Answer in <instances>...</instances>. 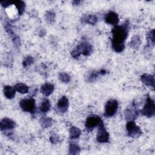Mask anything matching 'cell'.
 Masks as SVG:
<instances>
[{
	"label": "cell",
	"instance_id": "1",
	"mask_svg": "<svg viewBox=\"0 0 155 155\" xmlns=\"http://www.w3.org/2000/svg\"><path fill=\"white\" fill-rule=\"evenodd\" d=\"M112 47L117 53L122 52L125 48L124 42L128 33V24H124L121 25H115L111 30Z\"/></svg>",
	"mask_w": 155,
	"mask_h": 155
},
{
	"label": "cell",
	"instance_id": "2",
	"mask_svg": "<svg viewBox=\"0 0 155 155\" xmlns=\"http://www.w3.org/2000/svg\"><path fill=\"white\" fill-rule=\"evenodd\" d=\"M92 50L93 47L90 44L86 42H82L71 52V55L75 59L78 58L81 54L85 56H88L91 54Z\"/></svg>",
	"mask_w": 155,
	"mask_h": 155
},
{
	"label": "cell",
	"instance_id": "3",
	"mask_svg": "<svg viewBox=\"0 0 155 155\" xmlns=\"http://www.w3.org/2000/svg\"><path fill=\"white\" fill-rule=\"evenodd\" d=\"M141 113L148 117H153L155 114V105L153 100L150 96H148L146 100V102L140 111Z\"/></svg>",
	"mask_w": 155,
	"mask_h": 155
},
{
	"label": "cell",
	"instance_id": "4",
	"mask_svg": "<svg viewBox=\"0 0 155 155\" xmlns=\"http://www.w3.org/2000/svg\"><path fill=\"white\" fill-rule=\"evenodd\" d=\"M126 129L127 131V135L133 138L138 137L142 134L140 128L133 120H128L126 125Z\"/></svg>",
	"mask_w": 155,
	"mask_h": 155
},
{
	"label": "cell",
	"instance_id": "5",
	"mask_svg": "<svg viewBox=\"0 0 155 155\" xmlns=\"http://www.w3.org/2000/svg\"><path fill=\"white\" fill-rule=\"evenodd\" d=\"M118 102L115 99H110L107 101L105 106L104 115L106 117H112L117 112Z\"/></svg>",
	"mask_w": 155,
	"mask_h": 155
},
{
	"label": "cell",
	"instance_id": "6",
	"mask_svg": "<svg viewBox=\"0 0 155 155\" xmlns=\"http://www.w3.org/2000/svg\"><path fill=\"white\" fill-rule=\"evenodd\" d=\"M103 123L101 118L96 115L88 116L85 121V127L88 131H92L96 127H99Z\"/></svg>",
	"mask_w": 155,
	"mask_h": 155
},
{
	"label": "cell",
	"instance_id": "7",
	"mask_svg": "<svg viewBox=\"0 0 155 155\" xmlns=\"http://www.w3.org/2000/svg\"><path fill=\"white\" fill-rule=\"evenodd\" d=\"M19 105L24 111L29 112L31 114L34 113L35 111V101L32 97L21 100Z\"/></svg>",
	"mask_w": 155,
	"mask_h": 155
},
{
	"label": "cell",
	"instance_id": "8",
	"mask_svg": "<svg viewBox=\"0 0 155 155\" xmlns=\"http://www.w3.org/2000/svg\"><path fill=\"white\" fill-rule=\"evenodd\" d=\"M110 135L104 127V124L102 123L98 127V132L97 134L96 139L97 142L100 143H107L109 141Z\"/></svg>",
	"mask_w": 155,
	"mask_h": 155
},
{
	"label": "cell",
	"instance_id": "9",
	"mask_svg": "<svg viewBox=\"0 0 155 155\" xmlns=\"http://www.w3.org/2000/svg\"><path fill=\"white\" fill-rule=\"evenodd\" d=\"M69 102L68 99L66 96L61 97L58 101L56 104V109L57 111L59 113H64L67 111L68 108Z\"/></svg>",
	"mask_w": 155,
	"mask_h": 155
},
{
	"label": "cell",
	"instance_id": "10",
	"mask_svg": "<svg viewBox=\"0 0 155 155\" xmlns=\"http://www.w3.org/2000/svg\"><path fill=\"white\" fill-rule=\"evenodd\" d=\"M15 126H16L15 122L8 117H5L2 119L0 124V128L2 131L5 130H12L14 128Z\"/></svg>",
	"mask_w": 155,
	"mask_h": 155
},
{
	"label": "cell",
	"instance_id": "11",
	"mask_svg": "<svg viewBox=\"0 0 155 155\" xmlns=\"http://www.w3.org/2000/svg\"><path fill=\"white\" fill-rule=\"evenodd\" d=\"M105 21L107 24L113 25H117L119 23V18L117 13L114 12H110L105 15Z\"/></svg>",
	"mask_w": 155,
	"mask_h": 155
},
{
	"label": "cell",
	"instance_id": "12",
	"mask_svg": "<svg viewBox=\"0 0 155 155\" xmlns=\"http://www.w3.org/2000/svg\"><path fill=\"white\" fill-rule=\"evenodd\" d=\"M138 115L139 112L134 107L127 108L125 112V119L128 120H133L137 117Z\"/></svg>",
	"mask_w": 155,
	"mask_h": 155
},
{
	"label": "cell",
	"instance_id": "13",
	"mask_svg": "<svg viewBox=\"0 0 155 155\" xmlns=\"http://www.w3.org/2000/svg\"><path fill=\"white\" fill-rule=\"evenodd\" d=\"M140 79L144 84L152 87L153 88L154 87V78L153 75L145 73L141 76Z\"/></svg>",
	"mask_w": 155,
	"mask_h": 155
},
{
	"label": "cell",
	"instance_id": "14",
	"mask_svg": "<svg viewBox=\"0 0 155 155\" xmlns=\"http://www.w3.org/2000/svg\"><path fill=\"white\" fill-rule=\"evenodd\" d=\"M54 88V85L53 84L50 83H45L41 86V92L45 96H48L53 93Z\"/></svg>",
	"mask_w": 155,
	"mask_h": 155
},
{
	"label": "cell",
	"instance_id": "15",
	"mask_svg": "<svg viewBox=\"0 0 155 155\" xmlns=\"http://www.w3.org/2000/svg\"><path fill=\"white\" fill-rule=\"evenodd\" d=\"M3 92L4 96L9 99H12L14 98L15 96V93H16V90L15 89L14 87L10 86V85H7L4 87L3 89Z\"/></svg>",
	"mask_w": 155,
	"mask_h": 155
},
{
	"label": "cell",
	"instance_id": "16",
	"mask_svg": "<svg viewBox=\"0 0 155 155\" xmlns=\"http://www.w3.org/2000/svg\"><path fill=\"white\" fill-rule=\"evenodd\" d=\"M97 21V18L94 15H84L82 18V22L91 25H94Z\"/></svg>",
	"mask_w": 155,
	"mask_h": 155
},
{
	"label": "cell",
	"instance_id": "17",
	"mask_svg": "<svg viewBox=\"0 0 155 155\" xmlns=\"http://www.w3.org/2000/svg\"><path fill=\"white\" fill-rule=\"evenodd\" d=\"M69 131H70V134H69L70 138L72 140L78 139L81 134V130L76 127H71L70 128Z\"/></svg>",
	"mask_w": 155,
	"mask_h": 155
},
{
	"label": "cell",
	"instance_id": "18",
	"mask_svg": "<svg viewBox=\"0 0 155 155\" xmlns=\"http://www.w3.org/2000/svg\"><path fill=\"white\" fill-rule=\"evenodd\" d=\"M141 44V40L138 35L134 36L130 42V46L133 49H138Z\"/></svg>",
	"mask_w": 155,
	"mask_h": 155
},
{
	"label": "cell",
	"instance_id": "19",
	"mask_svg": "<svg viewBox=\"0 0 155 155\" xmlns=\"http://www.w3.org/2000/svg\"><path fill=\"white\" fill-rule=\"evenodd\" d=\"M13 4H14L16 8H17L18 14L19 15H22L25 11V2L22 1H13Z\"/></svg>",
	"mask_w": 155,
	"mask_h": 155
},
{
	"label": "cell",
	"instance_id": "20",
	"mask_svg": "<svg viewBox=\"0 0 155 155\" xmlns=\"http://www.w3.org/2000/svg\"><path fill=\"white\" fill-rule=\"evenodd\" d=\"M15 89L16 90V91H18L19 93H21V94H24V93H27L28 91L29 88L28 87L22 83H18L16 84L15 86H14Z\"/></svg>",
	"mask_w": 155,
	"mask_h": 155
},
{
	"label": "cell",
	"instance_id": "21",
	"mask_svg": "<svg viewBox=\"0 0 155 155\" xmlns=\"http://www.w3.org/2000/svg\"><path fill=\"white\" fill-rule=\"evenodd\" d=\"M50 102L48 99H45L42 101L41 105H40V110L42 113H47L48 112L50 109Z\"/></svg>",
	"mask_w": 155,
	"mask_h": 155
},
{
	"label": "cell",
	"instance_id": "22",
	"mask_svg": "<svg viewBox=\"0 0 155 155\" xmlns=\"http://www.w3.org/2000/svg\"><path fill=\"white\" fill-rule=\"evenodd\" d=\"M81 148L79 146L74 143H70L69 145V154H78L80 153Z\"/></svg>",
	"mask_w": 155,
	"mask_h": 155
},
{
	"label": "cell",
	"instance_id": "23",
	"mask_svg": "<svg viewBox=\"0 0 155 155\" xmlns=\"http://www.w3.org/2000/svg\"><path fill=\"white\" fill-rule=\"evenodd\" d=\"M41 124L42 127L44 128H48L50 127L52 125L53 120L50 117L44 116L40 120Z\"/></svg>",
	"mask_w": 155,
	"mask_h": 155
},
{
	"label": "cell",
	"instance_id": "24",
	"mask_svg": "<svg viewBox=\"0 0 155 155\" xmlns=\"http://www.w3.org/2000/svg\"><path fill=\"white\" fill-rule=\"evenodd\" d=\"M55 13L53 11H47L45 15V18L47 22L52 24L55 20Z\"/></svg>",
	"mask_w": 155,
	"mask_h": 155
},
{
	"label": "cell",
	"instance_id": "25",
	"mask_svg": "<svg viewBox=\"0 0 155 155\" xmlns=\"http://www.w3.org/2000/svg\"><path fill=\"white\" fill-rule=\"evenodd\" d=\"M59 78L61 81L65 83H68L71 81V77L66 73H60L59 74Z\"/></svg>",
	"mask_w": 155,
	"mask_h": 155
},
{
	"label": "cell",
	"instance_id": "26",
	"mask_svg": "<svg viewBox=\"0 0 155 155\" xmlns=\"http://www.w3.org/2000/svg\"><path fill=\"white\" fill-rule=\"evenodd\" d=\"M33 58L30 56H28L27 57H25L22 62V65L24 67H27L28 66H30L33 62Z\"/></svg>",
	"mask_w": 155,
	"mask_h": 155
},
{
	"label": "cell",
	"instance_id": "27",
	"mask_svg": "<svg viewBox=\"0 0 155 155\" xmlns=\"http://www.w3.org/2000/svg\"><path fill=\"white\" fill-rule=\"evenodd\" d=\"M100 74L102 75L101 70L99 71H93L89 76L88 81L89 82H93V81H95L97 79V78L99 76V75H100Z\"/></svg>",
	"mask_w": 155,
	"mask_h": 155
},
{
	"label": "cell",
	"instance_id": "28",
	"mask_svg": "<svg viewBox=\"0 0 155 155\" xmlns=\"http://www.w3.org/2000/svg\"><path fill=\"white\" fill-rule=\"evenodd\" d=\"M147 39L148 42L151 44L153 45L154 44V30H152L149 32L147 35Z\"/></svg>",
	"mask_w": 155,
	"mask_h": 155
},
{
	"label": "cell",
	"instance_id": "29",
	"mask_svg": "<svg viewBox=\"0 0 155 155\" xmlns=\"http://www.w3.org/2000/svg\"><path fill=\"white\" fill-rule=\"evenodd\" d=\"M0 3L1 4V5L4 7V8H7V7H8L9 5H12L13 4V1H9V0H4V1H1Z\"/></svg>",
	"mask_w": 155,
	"mask_h": 155
},
{
	"label": "cell",
	"instance_id": "30",
	"mask_svg": "<svg viewBox=\"0 0 155 155\" xmlns=\"http://www.w3.org/2000/svg\"><path fill=\"white\" fill-rule=\"evenodd\" d=\"M50 142L52 143L55 144V143H56L59 141V136H58V134H56L55 133H53L51 136V137L50 138Z\"/></svg>",
	"mask_w": 155,
	"mask_h": 155
},
{
	"label": "cell",
	"instance_id": "31",
	"mask_svg": "<svg viewBox=\"0 0 155 155\" xmlns=\"http://www.w3.org/2000/svg\"><path fill=\"white\" fill-rule=\"evenodd\" d=\"M13 43L14 45L18 48L20 45V39L18 37H15L13 39Z\"/></svg>",
	"mask_w": 155,
	"mask_h": 155
},
{
	"label": "cell",
	"instance_id": "32",
	"mask_svg": "<svg viewBox=\"0 0 155 155\" xmlns=\"http://www.w3.org/2000/svg\"><path fill=\"white\" fill-rule=\"evenodd\" d=\"M72 3L73 5H79L81 3V1H73L72 2Z\"/></svg>",
	"mask_w": 155,
	"mask_h": 155
}]
</instances>
